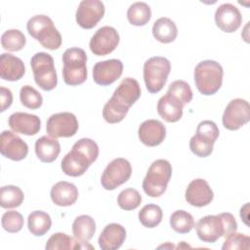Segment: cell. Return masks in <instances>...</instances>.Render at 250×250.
I'll return each instance as SVG.
<instances>
[{
    "mask_svg": "<svg viewBox=\"0 0 250 250\" xmlns=\"http://www.w3.org/2000/svg\"><path fill=\"white\" fill-rule=\"evenodd\" d=\"M141 96L139 82L131 77L124 78L115 89L112 97L103 108V117L110 124L123 120L129 108L138 101Z\"/></svg>",
    "mask_w": 250,
    "mask_h": 250,
    "instance_id": "cell-1",
    "label": "cell"
},
{
    "mask_svg": "<svg viewBox=\"0 0 250 250\" xmlns=\"http://www.w3.org/2000/svg\"><path fill=\"white\" fill-rule=\"evenodd\" d=\"M99 156V146L91 139L83 138L78 140L71 150L62 158L61 167L62 172L71 177L82 176L90 165Z\"/></svg>",
    "mask_w": 250,
    "mask_h": 250,
    "instance_id": "cell-2",
    "label": "cell"
},
{
    "mask_svg": "<svg viewBox=\"0 0 250 250\" xmlns=\"http://www.w3.org/2000/svg\"><path fill=\"white\" fill-rule=\"evenodd\" d=\"M222 65L211 60L200 62L194 68V82L197 90L205 96L216 94L223 83Z\"/></svg>",
    "mask_w": 250,
    "mask_h": 250,
    "instance_id": "cell-3",
    "label": "cell"
},
{
    "mask_svg": "<svg viewBox=\"0 0 250 250\" xmlns=\"http://www.w3.org/2000/svg\"><path fill=\"white\" fill-rule=\"evenodd\" d=\"M28 33L46 49L57 50L62 45V35L55 27L51 18L45 15H36L27 21Z\"/></svg>",
    "mask_w": 250,
    "mask_h": 250,
    "instance_id": "cell-4",
    "label": "cell"
},
{
    "mask_svg": "<svg viewBox=\"0 0 250 250\" xmlns=\"http://www.w3.org/2000/svg\"><path fill=\"white\" fill-rule=\"evenodd\" d=\"M87 55L81 48L66 49L62 55V78L65 84L77 86L87 79Z\"/></svg>",
    "mask_w": 250,
    "mask_h": 250,
    "instance_id": "cell-5",
    "label": "cell"
},
{
    "mask_svg": "<svg viewBox=\"0 0 250 250\" xmlns=\"http://www.w3.org/2000/svg\"><path fill=\"white\" fill-rule=\"evenodd\" d=\"M172 176V166L165 159H157L151 163L143 181V189L150 197L162 195Z\"/></svg>",
    "mask_w": 250,
    "mask_h": 250,
    "instance_id": "cell-6",
    "label": "cell"
},
{
    "mask_svg": "<svg viewBox=\"0 0 250 250\" xmlns=\"http://www.w3.org/2000/svg\"><path fill=\"white\" fill-rule=\"evenodd\" d=\"M35 83L44 91H51L58 84L53 57L45 52L36 53L30 60Z\"/></svg>",
    "mask_w": 250,
    "mask_h": 250,
    "instance_id": "cell-7",
    "label": "cell"
},
{
    "mask_svg": "<svg viewBox=\"0 0 250 250\" xmlns=\"http://www.w3.org/2000/svg\"><path fill=\"white\" fill-rule=\"evenodd\" d=\"M171 70L170 62L164 57H152L144 64V80L147 91L158 93L166 84Z\"/></svg>",
    "mask_w": 250,
    "mask_h": 250,
    "instance_id": "cell-8",
    "label": "cell"
},
{
    "mask_svg": "<svg viewBox=\"0 0 250 250\" xmlns=\"http://www.w3.org/2000/svg\"><path fill=\"white\" fill-rule=\"evenodd\" d=\"M219 128L214 121L203 120L189 141V148L198 157H206L213 151V146L219 137Z\"/></svg>",
    "mask_w": 250,
    "mask_h": 250,
    "instance_id": "cell-9",
    "label": "cell"
},
{
    "mask_svg": "<svg viewBox=\"0 0 250 250\" xmlns=\"http://www.w3.org/2000/svg\"><path fill=\"white\" fill-rule=\"evenodd\" d=\"M132 174L130 162L122 157L111 160L104 170L101 184L106 190H113L122 184L126 183Z\"/></svg>",
    "mask_w": 250,
    "mask_h": 250,
    "instance_id": "cell-10",
    "label": "cell"
},
{
    "mask_svg": "<svg viewBox=\"0 0 250 250\" xmlns=\"http://www.w3.org/2000/svg\"><path fill=\"white\" fill-rule=\"evenodd\" d=\"M46 130L53 138H69L78 130V120L71 112H59L52 114L46 123Z\"/></svg>",
    "mask_w": 250,
    "mask_h": 250,
    "instance_id": "cell-11",
    "label": "cell"
},
{
    "mask_svg": "<svg viewBox=\"0 0 250 250\" xmlns=\"http://www.w3.org/2000/svg\"><path fill=\"white\" fill-rule=\"evenodd\" d=\"M250 119L249 103L243 99L231 100L223 114V125L226 129L234 131L245 125Z\"/></svg>",
    "mask_w": 250,
    "mask_h": 250,
    "instance_id": "cell-12",
    "label": "cell"
},
{
    "mask_svg": "<svg viewBox=\"0 0 250 250\" xmlns=\"http://www.w3.org/2000/svg\"><path fill=\"white\" fill-rule=\"evenodd\" d=\"M119 43V34L112 26L100 27L92 36L89 47L96 56H105L115 50Z\"/></svg>",
    "mask_w": 250,
    "mask_h": 250,
    "instance_id": "cell-13",
    "label": "cell"
},
{
    "mask_svg": "<svg viewBox=\"0 0 250 250\" xmlns=\"http://www.w3.org/2000/svg\"><path fill=\"white\" fill-rule=\"evenodd\" d=\"M104 5L100 0H83L76 10V22L85 29H91L103 19Z\"/></svg>",
    "mask_w": 250,
    "mask_h": 250,
    "instance_id": "cell-14",
    "label": "cell"
},
{
    "mask_svg": "<svg viewBox=\"0 0 250 250\" xmlns=\"http://www.w3.org/2000/svg\"><path fill=\"white\" fill-rule=\"evenodd\" d=\"M0 143V151L2 155L11 160H22L28 153L27 144L12 131H3L1 133Z\"/></svg>",
    "mask_w": 250,
    "mask_h": 250,
    "instance_id": "cell-15",
    "label": "cell"
},
{
    "mask_svg": "<svg viewBox=\"0 0 250 250\" xmlns=\"http://www.w3.org/2000/svg\"><path fill=\"white\" fill-rule=\"evenodd\" d=\"M123 63L120 60L111 59L98 62L93 67V79L96 84L107 86L115 82L122 74Z\"/></svg>",
    "mask_w": 250,
    "mask_h": 250,
    "instance_id": "cell-16",
    "label": "cell"
},
{
    "mask_svg": "<svg viewBox=\"0 0 250 250\" xmlns=\"http://www.w3.org/2000/svg\"><path fill=\"white\" fill-rule=\"evenodd\" d=\"M215 21L220 29L228 33H231L240 27L242 16L234 5L230 3H224L216 10Z\"/></svg>",
    "mask_w": 250,
    "mask_h": 250,
    "instance_id": "cell-17",
    "label": "cell"
},
{
    "mask_svg": "<svg viewBox=\"0 0 250 250\" xmlns=\"http://www.w3.org/2000/svg\"><path fill=\"white\" fill-rule=\"evenodd\" d=\"M198 238L207 243H214L224 236V225L219 215H207L201 218L196 226Z\"/></svg>",
    "mask_w": 250,
    "mask_h": 250,
    "instance_id": "cell-18",
    "label": "cell"
},
{
    "mask_svg": "<svg viewBox=\"0 0 250 250\" xmlns=\"http://www.w3.org/2000/svg\"><path fill=\"white\" fill-rule=\"evenodd\" d=\"M185 197L187 202L190 205L203 207L211 203L214 198V193L205 180L195 179L188 184Z\"/></svg>",
    "mask_w": 250,
    "mask_h": 250,
    "instance_id": "cell-19",
    "label": "cell"
},
{
    "mask_svg": "<svg viewBox=\"0 0 250 250\" xmlns=\"http://www.w3.org/2000/svg\"><path fill=\"white\" fill-rule=\"evenodd\" d=\"M138 135L140 141L146 146H156L164 141L166 128L159 120L148 119L140 125Z\"/></svg>",
    "mask_w": 250,
    "mask_h": 250,
    "instance_id": "cell-20",
    "label": "cell"
},
{
    "mask_svg": "<svg viewBox=\"0 0 250 250\" xmlns=\"http://www.w3.org/2000/svg\"><path fill=\"white\" fill-rule=\"evenodd\" d=\"M8 124L13 131L26 136L36 135L41 128L40 118L35 114L15 112L10 115Z\"/></svg>",
    "mask_w": 250,
    "mask_h": 250,
    "instance_id": "cell-21",
    "label": "cell"
},
{
    "mask_svg": "<svg viewBox=\"0 0 250 250\" xmlns=\"http://www.w3.org/2000/svg\"><path fill=\"white\" fill-rule=\"evenodd\" d=\"M126 238V230L119 224L111 223L104 227L98 242L103 250H115L121 247Z\"/></svg>",
    "mask_w": 250,
    "mask_h": 250,
    "instance_id": "cell-22",
    "label": "cell"
},
{
    "mask_svg": "<svg viewBox=\"0 0 250 250\" xmlns=\"http://www.w3.org/2000/svg\"><path fill=\"white\" fill-rule=\"evenodd\" d=\"M25 72L23 62L11 54L3 53L0 57V76L4 80H20Z\"/></svg>",
    "mask_w": 250,
    "mask_h": 250,
    "instance_id": "cell-23",
    "label": "cell"
},
{
    "mask_svg": "<svg viewBox=\"0 0 250 250\" xmlns=\"http://www.w3.org/2000/svg\"><path fill=\"white\" fill-rule=\"evenodd\" d=\"M184 104L176 97L167 94L162 96L157 103V112L167 122H177L183 115Z\"/></svg>",
    "mask_w": 250,
    "mask_h": 250,
    "instance_id": "cell-24",
    "label": "cell"
},
{
    "mask_svg": "<svg viewBox=\"0 0 250 250\" xmlns=\"http://www.w3.org/2000/svg\"><path fill=\"white\" fill-rule=\"evenodd\" d=\"M78 198L77 188L68 182L61 181L55 184L51 189V199L58 206H70Z\"/></svg>",
    "mask_w": 250,
    "mask_h": 250,
    "instance_id": "cell-25",
    "label": "cell"
},
{
    "mask_svg": "<svg viewBox=\"0 0 250 250\" xmlns=\"http://www.w3.org/2000/svg\"><path fill=\"white\" fill-rule=\"evenodd\" d=\"M35 152L42 162L51 163L59 156L61 152V145L56 138L42 136L35 143Z\"/></svg>",
    "mask_w": 250,
    "mask_h": 250,
    "instance_id": "cell-26",
    "label": "cell"
},
{
    "mask_svg": "<svg viewBox=\"0 0 250 250\" xmlns=\"http://www.w3.org/2000/svg\"><path fill=\"white\" fill-rule=\"evenodd\" d=\"M152 34L154 38L164 44L173 42L178 35V28L176 23L169 18H159L152 26Z\"/></svg>",
    "mask_w": 250,
    "mask_h": 250,
    "instance_id": "cell-27",
    "label": "cell"
},
{
    "mask_svg": "<svg viewBox=\"0 0 250 250\" xmlns=\"http://www.w3.org/2000/svg\"><path fill=\"white\" fill-rule=\"evenodd\" d=\"M72 232L74 238L82 243L88 242L96 232V223L88 215H81L75 218L72 224Z\"/></svg>",
    "mask_w": 250,
    "mask_h": 250,
    "instance_id": "cell-28",
    "label": "cell"
},
{
    "mask_svg": "<svg viewBox=\"0 0 250 250\" xmlns=\"http://www.w3.org/2000/svg\"><path fill=\"white\" fill-rule=\"evenodd\" d=\"M87 243V242H86ZM93 248L91 245H85L78 241L76 238L67 235L63 232H57L54 233L47 241L45 248L46 250H57V249H82V248Z\"/></svg>",
    "mask_w": 250,
    "mask_h": 250,
    "instance_id": "cell-29",
    "label": "cell"
},
{
    "mask_svg": "<svg viewBox=\"0 0 250 250\" xmlns=\"http://www.w3.org/2000/svg\"><path fill=\"white\" fill-rule=\"evenodd\" d=\"M52 221L49 214L43 211H33L28 215L27 226L29 231L35 236H42L51 229Z\"/></svg>",
    "mask_w": 250,
    "mask_h": 250,
    "instance_id": "cell-30",
    "label": "cell"
},
{
    "mask_svg": "<svg viewBox=\"0 0 250 250\" xmlns=\"http://www.w3.org/2000/svg\"><path fill=\"white\" fill-rule=\"evenodd\" d=\"M151 17V10L145 2L133 3L127 11V19L129 22L136 26L146 24Z\"/></svg>",
    "mask_w": 250,
    "mask_h": 250,
    "instance_id": "cell-31",
    "label": "cell"
},
{
    "mask_svg": "<svg viewBox=\"0 0 250 250\" xmlns=\"http://www.w3.org/2000/svg\"><path fill=\"white\" fill-rule=\"evenodd\" d=\"M24 195L22 190L16 186H4L0 189V205L2 208H16L23 201Z\"/></svg>",
    "mask_w": 250,
    "mask_h": 250,
    "instance_id": "cell-32",
    "label": "cell"
},
{
    "mask_svg": "<svg viewBox=\"0 0 250 250\" xmlns=\"http://www.w3.org/2000/svg\"><path fill=\"white\" fill-rule=\"evenodd\" d=\"M170 226L178 233H188L195 226L193 217L185 210H177L170 217Z\"/></svg>",
    "mask_w": 250,
    "mask_h": 250,
    "instance_id": "cell-33",
    "label": "cell"
},
{
    "mask_svg": "<svg viewBox=\"0 0 250 250\" xmlns=\"http://www.w3.org/2000/svg\"><path fill=\"white\" fill-rule=\"evenodd\" d=\"M162 210L156 204H146L139 212V220L146 228H155L162 221Z\"/></svg>",
    "mask_w": 250,
    "mask_h": 250,
    "instance_id": "cell-34",
    "label": "cell"
},
{
    "mask_svg": "<svg viewBox=\"0 0 250 250\" xmlns=\"http://www.w3.org/2000/svg\"><path fill=\"white\" fill-rule=\"evenodd\" d=\"M26 43L24 34L19 29H8L1 36L2 47L10 52L21 50Z\"/></svg>",
    "mask_w": 250,
    "mask_h": 250,
    "instance_id": "cell-35",
    "label": "cell"
},
{
    "mask_svg": "<svg viewBox=\"0 0 250 250\" xmlns=\"http://www.w3.org/2000/svg\"><path fill=\"white\" fill-rule=\"evenodd\" d=\"M142 202V196L140 192L132 188L123 189L117 197V203L123 210L130 211L138 208Z\"/></svg>",
    "mask_w": 250,
    "mask_h": 250,
    "instance_id": "cell-36",
    "label": "cell"
},
{
    "mask_svg": "<svg viewBox=\"0 0 250 250\" xmlns=\"http://www.w3.org/2000/svg\"><path fill=\"white\" fill-rule=\"evenodd\" d=\"M21 103L27 108L37 109L42 105L43 98L41 94L32 86L24 85L20 91Z\"/></svg>",
    "mask_w": 250,
    "mask_h": 250,
    "instance_id": "cell-37",
    "label": "cell"
},
{
    "mask_svg": "<svg viewBox=\"0 0 250 250\" xmlns=\"http://www.w3.org/2000/svg\"><path fill=\"white\" fill-rule=\"evenodd\" d=\"M167 94L176 97L185 105L192 100V91L190 86L184 80H176L172 82L167 90Z\"/></svg>",
    "mask_w": 250,
    "mask_h": 250,
    "instance_id": "cell-38",
    "label": "cell"
},
{
    "mask_svg": "<svg viewBox=\"0 0 250 250\" xmlns=\"http://www.w3.org/2000/svg\"><path fill=\"white\" fill-rule=\"evenodd\" d=\"M3 229L11 233L20 231L23 227V217L18 211H7L2 216Z\"/></svg>",
    "mask_w": 250,
    "mask_h": 250,
    "instance_id": "cell-39",
    "label": "cell"
},
{
    "mask_svg": "<svg viewBox=\"0 0 250 250\" xmlns=\"http://www.w3.org/2000/svg\"><path fill=\"white\" fill-rule=\"evenodd\" d=\"M250 248V237L243 233L232 232L226 237L222 246L223 250H248Z\"/></svg>",
    "mask_w": 250,
    "mask_h": 250,
    "instance_id": "cell-40",
    "label": "cell"
},
{
    "mask_svg": "<svg viewBox=\"0 0 250 250\" xmlns=\"http://www.w3.org/2000/svg\"><path fill=\"white\" fill-rule=\"evenodd\" d=\"M224 225V237H227L230 233L236 231L237 223L231 213H221L219 214Z\"/></svg>",
    "mask_w": 250,
    "mask_h": 250,
    "instance_id": "cell-41",
    "label": "cell"
},
{
    "mask_svg": "<svg viewBox=\"0 0 250 250\" xmlns=\"http://www.w3.org/2000/svg\"><path fill=\"white\" fill-rule=\"evenodd\" d=\"M0 98H1V111L6 110L8 107L11 106L13 103V94L11 90L5 88V87H0Z\"/></svg>",
    "mask_w": 250,
    "mask_h": 250,
    "instance_id": "cell-42",
    "label": "cell"
},
{
    "mask_svg": "<svg viewBox=\"0 0 250 250\" xmlns=\"http://www.w3.org/2000/svg\"><path fill=\"white\" fill-rule=\"evenodd\" d=\"M248 208H249V203H246L243 207L240 209V217L241 220L248 226Z\"/></svg>",
    "mask_w": 250,
    "mask_h": 250,
    "instance_id": "cell-43",
    "label": "cell"
}]
</instances>
